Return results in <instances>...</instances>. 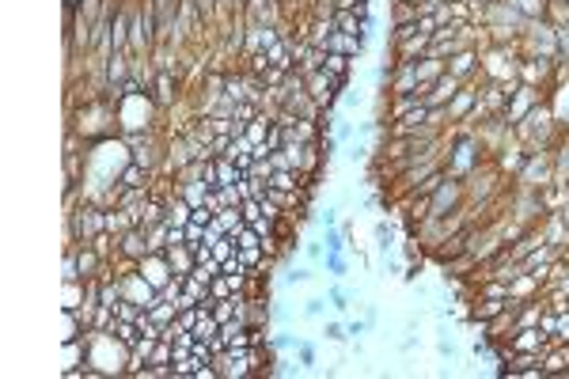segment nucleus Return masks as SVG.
<instances>
[{
    "label": "nucleus",
    "mask_w": 569,
    "mask_h": 379,
    "mask_svg": "<svg viewBox=\"0 0 569 379\" xmlns=\"http://www.w3.org/2000/svg\"><path fill=\"white\" fill-rule=\"evenodd\" d=\"M304 258H308L311 265H323V258H326V243H323V239H308V243H304Z\"/></svg>",
    "instance_id": "nucleus-27"
},
{
    "label": "nucleus",
    "mask_w": 569,
    "mask_h": 379,
    "mask_svg": "<svg viewBox=\"0 0 569 379\" xmlns=\"http://www.w3.org/2000/svg\"><path fill=\"white\" fill-rule=\"evenodd\" d=\"M118 182H122V186H152V182H156V175H152L148 167H140V163L129 160L122 167V175H118Z\"/></svg>",
    "instance_id": "nucleus-16"
},
{
    "label": "nucleus",
    "mask_w": 569,
    "mask_h": 379,
    "mask_svg": "<svg viewBox=\"0 0 569 379\" xmlns=\"http://www.w3.org/2000/svg\"><path fill=\"white\" fill-rule=\"evenodd\" d=\"M126 228H133L129 213H126V209H118V205H111V209H106V231H111V236H122Z\"/></svg>",
    "instance_id": "nucleus-20"
},
{
    "label": "nucleus",
    "mask_w": 569,
    "mask_h": 379,
    "mask_svg": "<svg viewBox=\"0 0 569 379\" xmlns=\"http://www.w3.org/2000/svg\"><path fill=\"white\" fill-rule=\"evenodd\" d=\"M539 103H543V87L516 84V87H512V95H509V103H505V110H501V118H505L509 126H516V121H524V118H528V110L539 106Z\"/></svg>",
    "instance_id": "nucleus-5"
},
{
    "label": "nucleus",
    "mask_w": 569,
    "mask_h": 379,
    "mask_svg": "<svg viewBox=\"0 0 569 379\" xmlns=\"http://www.w3.org/2000/svg\"><path fill=\"white\" fill-rule=\"evenodd\" d=\"M171 262L175 273H194V265H198V258H194V247H186V243H179V247H167L163 251Z\"/></svg>",
    "instance_id": "nucleus-14"
},
{
    "label": "nucleus",
    "mask_w": 569,
    "mask_h": 379,
    "mask_svg": "<svg viewBox=\"0 0 569 379\" xmlns=\"http://www.w3.org/2000/svg\"><path fill=\"white\" fill-rule=\"evenodd\" d=\"M338 213H342L338 205H326L323 216H319V224H323V228H334V224H338Z\"/></svg>",
    "instance_id": "nucleus-43"
},
{
    "label": "nucleus",
    "mask_w": 569,
    "mask_h": 379,
    "mask_svg": "<svg viewBox=\"0 0 569 379\" xmlns=\"http://www.w3.org/2000/svg\"><path fill=\"white\" fill-rule=\"evenodd\" d=\"M281 144H284V126H277V121H273V126H270V133H266V148H270V155L277 152Z\"/></svg>",
    "instance_id": "nucleus-38"
},
{
    "label": "nucleus",
    "mask_w": 569,
    "mask_h": 379,
    "mask_svg": "<svg viewBox=\"0 0 569 379\" xmlns=\"http://www.w3.org/2000/svg\"><path fill=\"white\" fill-rule=\"evenodd\" d=\"M111 322H114V307L99 304L92 311V330H111Z\"/></svg>",
    "instance_id": "nucleus-28"
},
{
    "label": "nucleus",
    "mask_w": 569,
    "mask_h": 379,
    "mask_svg": "<svg viewBox=\"0 0 569 379\" xmlns=\"http://www.w3.org/2000/svg\"><path fill=\"white\" fill-rule=\"evenodd\" d=\"M198 319H201V307L194 304V307H182V311H179V319H175V322H179L182 330H194V326H198Z\"/></svg>",
    "instance_id": "nucleus-33"
},
{
    "label": "nucleus",
    "mask_w": 569,
    "mask_h": 379,
    "mask_svg": "<svg viewBox=\"0 0 569 379\" xmlns=\"http://www.w3.org/2000/svg\"><path fill=\"white\" fill-rule=\"evenodd\" d=\"M266 178H255V175H243V182H239V194H243V197H262V194H266Z\"/></svg>",
    "instance_id": "nucleus-25"
},
{
    "label": "nucleus",
    "mask_w": 569,
    "mask_h": 379,
    "mask_svg": "<svg viewBox=\"0 0 569 379\" xmlns=\"http://www.w3.org/2000/svg\"><path fill=\"white\" fill-rule=\"evenodd\" d=\"M482 80H475V84H463L459 87V92L452 95V103L444 106V114H448V126H459V121H463L470 110L478 106V99H482V87H478Z\"/></svg>",
    "instance_id": "nucleus-7"
},
{
    "label": "nucleus",
    "mask_w": 569,
    "mask_h": 379,
    "mask_svg": "<svg viewBox=\"0 0 569 379\" xmlns=\"http://www.w3.org/2000/svg\"><path fill=\"white\" fill-rule=\"evenodd\" d=\"M512 4H516L528 19H546V4H551V0H512Z\"/></svg>",
    "instance_id": "nucleus-23"
},
{
    "label": "nucleus",
    "mask_w": 569,
    "mask_h": 379,
    "mask_svg": "<svg viewBox=\"0 0 569 379\" xmlns=\"http://www.w3.org/2000/svg\"><path fill=\"white\" fill-rule=\"evenodd\" d=\"M239 213H243V220L250 224V220H258V216H262V202H258V197H243V205H239Z\"/></svg>",
    "instance_id": "nucleus-37"
},
{
    "label": "nucleus",
    "mask_w": 569,
    "mask_h": 379,
    "mask_svg": "<svg viewBox=\"0 0 569 379\" xmlns=\"http://www.w3.org/2000/svg\"><path fill=\"white\" fill-rule=\"evenodd\" d=\"M323 69L331 72V76H338V80H353V69H357V61L353 57H346V53H326V61H323Z\"/></svg>",
    "instance_id": "nucleus-15"
},
{
    "label": "nucleus",
    "mask_w": 569,
    "mask_h": 379,
    "mask_svg": "<svg viewBox=\"0 0 569 379\" xmlns=\"http://www.w3.org/2000/svg\"><path fill=\"white\" fill-rule=\"evenodd\" d=\"M118 277H122L126 300H137V304L145 307V311H148V307L160 300V288H156V285H148V281H145V273H140V270H126V273H118Z\"/></svg>",
    "instance_id": "nucleus-8"
},
{
    "label": "nucleus",
    "mask_w": 569,
    "mask_h": 379,
    "mask_svg": "<svg viewBox=\"0 0 569 379\" xmlns=\"http://www.w3.org/2000/svg\"><path fill=\"white\" fill-rule=\"evenodd\" d=\"M459 87H463V80H459V76H452V72H444L441 80H433L429 95H425V106H448Z\"/></svg>",
    "instance_id": "nucleus-11"
},
{
    "label": "nucleus",
    "mask_w": 569,
    "mask_h": 379,
    "mask_svg": "<svg viewBox=\"0 0 569 379\" xmlns=\"http://www.w3.org/2000/svg\"><path fill=\"white\" fill-rule=\"evenodd\" d=\"M353 133H357V121H349V118L338 114V121H334V137L346 144V141H353Z\"/></svg>",
    "instance_id": "nucleus-34"
},
{
    "label": "nucleus",
    "mask_w": 569,
    "mask_h": 379,
    "mask_svg": "<svg viewBox=\"0 0 569 379\" xmlns=\"http://www.w3.org/2000/svg\"><path fill=\"white\" fill-rule=\"evenodd\" d=\"M429 42H433V38L418 31V35L402 38V42H395V46H387V50H391V57H395L399 65H410V61H421L425 53H429Z\"/></svg>",
    "instance_id": "nucleus-10"
},
{
    "label": "nucleus",
    "mask_w": 569,
    "mask_h": 379,
    "mask_svg": "<svg viewBox=\"0 0 569 379\" xmlns=\"http://www.w3.org/2000/svg\"><path fill=\"white\" fill-rule=\"evenodd\" d=\"M323 311H326V296H311V300H304L300 315H304V319H319Z\"/></svg>",
    "instance_id": "nucleus-31"
},
{
    "label": "nucleus",
    "mask_w": 569,
    "mask_h": 379,
    "mask_svg": "<svg viewBox=\"0 0 569 379\" xmlns=\"http://www.w3.org/2000/svg\"><path fill=\"white\" fill-rule=\"evenodd\" d=\"M292 353H297L300 368H308V372H311L315 364H319V353H315V345H311V341H304V338H300V345H297V349H292Z\"/></svg>",
    "instance_id": "nucleus-24"
},
{
    "label": "nucleus",
    "mask_w": 569,
    "mask_h": 379,
    "mask_svg": "<svg viewBox=\"0 0 569 379\" xmlns=\"http://www.w3.org/2000/svg\"><path fill=\"white\" fill-rule=\"evenodd\" d=\"M372 236H376V247H380V254L395 251V228H391V220H376Z\"/></svg>",
    "instance_id": "nucleus-19"
},
{
    "label": "nucleus",
    "mask_w": 569,
    "mask_h": 379,
    "mask_svg": "<svg viewBox=\"0 0 569 379\" xmlns=\"http://www.w3.org/2000/svg\"><path fill=\"white\" fill-rule=\"evenodd\" d=\"M410 349H418V338H414V334H410V338H402V345H399V353H410Z\"/></svg>",
    "instance_id": "nucleus-45"
},
{
    "label": "nucleus",
    "mask_w": 569,
    "mask_h": 379,
    "mask_svg": "<svg viewBox=\"0 0 569 379\" xmlns=\"http://www.w3.org/2000/svg\"><path fill=\"white\" fill-rule=\"evenodd\" d=\"M402 23H418V8L391 0V27H402Z\"/></svg>",
    "instance_id": "nucleus-21"
},
{
    "label": "nucleus",
    "mask_w": 569,
    "mask_h": 379,
    "mask_svg": "<svg viewBox=\"0 0 569 379\" xmlns=\"http://www.w3.org/2000/svg\"><path fill=\"white\" fill-rule=\"evenodd\" d=\"M376 319H380V307L368 304V307H365V322H368V326H376Z\"/></svg>",
    "instance_id": "nucleus-44"
},
{
    "label": "nucleus",
    "mask_w": 569,
    "mask_h": 379,
    "mask_svg": "<svg viewBox=\"0 0 569 379\" xmlns=\"http://www.w3.org/2000/svg\"><path fill=\"white\" fill-rule=\"evenodd\" d=\"M326 53H346V57L360 61V57H365V42L353 38V35H342V31H334V35L326 38Z\"/></svg>",
    "instance_id": "nucleus-12"
},
{
    "label": "nucleus",
    "mask_w": 569,
    "mask_h": 379,
    "mask_svg": "<svg viewBox=\"0 0 569 379\" xmlns=\"http://www.w3.org/2000/svg\"><path fill=\"white\" fill-rule=\"evenodd\" d=\"M436 356H441V361H455V356H459V345L448 341V338H441V341H436Z\"/></svg>",
    "instance_id": "nucleus-39"
},
{
    "label": "nucleus",
    "mask_w": 569,
    "mask_h": 379,
    "mask_svg": "<svg viewBox=\"0 0 569 379\" xmlns=\"http://www.w3.org/2000/svg\"><path fill=\"white\" fill-rule=\"evenodd\" d=\"M148 95L156 99V106L163 110V114H171L175 103L182 99V69L179 72H156V76H152Z\"/></svg>",
    "instance_id": "nucleus-6"
},
{
    "label": "nucleus",
    "mask_w": 569,
    "mask_h": 379,
    "mask_svg": "<svg viewBox=\"0 0 569 379\" xmlns=\"http://www.w3.org/2000/svg\"><path fill=\"white\" fill-rule=\"evenodd\" d=\"M448 72L459 76L463 84L482 80V50H459L455 57H448Z\"/></svg>",
    "instance_id": "nucleus-9"
},
{
    "label": "nucleus",
    "mask_w": 569,
    "mask_h": 379,
    "mask_svg": "<svg viewBox=\"0 0 569 379\" xmlns=\"http://www.w3.org/2000/svg\"><path fill=\"white\" fill-rule=\"evenodd\" d=\"M228 148H232V133H216V137L209 141V160H221V155H228Z\"/></svg>",
    "instance_id": "nucleus-29"
},
{
    "label": "nucleus",
    "mask_w": 569,
    "mask_h": 379,
    "mask_svg": "<svg viewBox=\"0 0 569 379\" xmlns=\"http://www.w3.org/2000/svg\"><path fill=\"white\" fill-rule=\"evenodd\" d=\"M323 270L331 273L334 281H342V277H349V254H346V251H326Z\"/></svg>",
    "instance_id": "nucleus-18"
},
{
    "label": "nucleus",
    "mask_w": 569,
    "mask_h": 379,
    "mask_svg": "<svg viewBox=\"0 0 569 379\" xmlns=\"http://www.w3.org/2000/svg\"><path fill=\"white\" fill-rule=\"evenodd\" d=\"M114 118H118V133H145V129H156V121L163 118V110L156 106V99L148 92H133L126 99L114 103Z\"/></svg>",
    "instance_id": "nucleus-2"
},
{
    "label": "nucleus",
    "mask_w": 569,
    "mask_h": 379,
    "mask_svg": "<svg viewBox=\"0 0 569 379\" xmlns=\"http://www.w3.org/2000/svg\"><path fill=\"white\" fill-rule=\"evenodd\" d=\"M326 300H331V307H338V311H349V300H357V296H353V288L331 285V288H326Z\"/></svg>",
    "instance_id": "nucleus-22"
},
{
    "label": "nucleus",
    "mask_w": 569,
    "mask_h": 379,
    "mask_svg": "<svg viewBox=\"0 0 569 379\" xmlns=\"http://www.w3.org/2000/svg\"><path fill=\"white\" fill-rule=\"evenodd\" d=\"M368 103V99H365V92H360V87H357V92H353V87H349L346 84V92H342V99H338V106H346V110H360V106H365Z\"/></svg>",
    "instance_id": "nucleus-26"
},
{
    "label": "nucleus",
    "mask_w": 569,
    "mask_h": 379,
    "mask_svg": "<svg viewBox=\"0 0 569 379\" xmlns=\"http://www.w3.org/2000/svg\"><path fill=\"white\" fill-rule=\"evenodd\" d=\"M273 171H277V167H273L270 160H255V167H250V175H255V178H266V182H270Z\"/></svg>",
    "instance_id": "nucleus-41"
},
{
    "label": "nucleus",
    "mask_w": 569,
    "mask_h": 379,
    "mask_svg": "<svg viewBox=\"0 0 569 379\" xmlns=\"http://www.w3.org/2000/svg\"><path fill=\"white\" fill-rule=\"evenodd\" d=\"M368 155H372V148H368V144H349V148H346V160L353 163V167L368 163Z\"/></svg>",
    "instance_id": "nucleus-35"
},
{
    "label": "nucleus",
    "mask_w": 569,
    "mask_h": 379,
    "mask_svg": "<svg viewBox=\"0 0 569 379\" xmlns=\"http://www.w3.org/2000/svg\"><path fill=\"white\" fill-rule=\"evenodd\" d=\"M399 4H414V0H399Z\"/></svg>",
    "instance_id": "nucleus-46"
},
{
    "label": "nucleus",
    "mask_w": 569,
    "mask_h": 379,
    "mask_svg": "<svg viewBox=\"0 0 569 379\" xmlns=\"http://www.w3.org/2000/svg\"><path fill=\"white\" fill-rule=\"evenodd\" d=\"M334 27L342 31V35H353V38H360V42H368V38H372L368 23H365V19H360L357 12H334Z\"/></svg>",
    "instance_id": "nucleus-13"
},
{
    "label": "nucleus",
    "mask_w": 569,
    "mask_h": 379,
    "mask_svg": "<svg viewBox=\"0 0 569 379\" xmlns=\"http://www.w3.org/2000/svg\"><path fill=\"white\" fill-rule=\"evenodd\" d=\"M319 148H323V155H326V160H331V155H334L338 148H342V141H338L334 133H323V137H319Z\"/></svg>",
    "instance_id": "nucleus-40"
},
{
    "label": "nucleus",
    "mask_w": 569,
    "mask_h": 379,
    "mask_svg": "<svg viewBox=\"0 0 569 379\" xmlns=\"http://www.w3.org/2000/svg\"><path fill=\"white\" fill-rule=\"evenodd\" d=\"M179 296H182V273H175L171 281L160 288V300H171V304H179Z\"/></svg>",
    "instance_id": "nucleus-30"
},
{
    "label": "nucleus",
    "mask_w": 569,
    "mask_h": 379,
    "mask_svg": "<svg viewBox=\"0 0 569 379\" xmlns=\"http://www.w3.org/2000/svg\"><path fill=\"white\" fill-rule=\"evenodd\" d=\"M270 322H292V307L284 300H270Z\"/></svg>",
    "instance_id": "nucleus-32"
},
{
    "label": "nucleus",
    "mask_w": 569,
    "mask_h": 379,
    "mask_svg": "<svg viewBox=\"0 0 569 379\" xmlns=\"http://www.w3.org/2000/svg\"><path fill=\"white\" fill-rule=\"evenodd\" d=\"M323 338H326V341H346V338H349L346 322H323Z\"/></svg>",
    "instance_id": "nucleus-36"
},
{
    "label": "nucleus",
    "mask_w": 569,
    "mask_h": 379,
    "mask_svg": "<svg viewBox=\"0 0 569 379\" xmlns=\"http://www.w3.org/2000/svg\"><path fill=\"white\" fill-rule=\"evenodd\" d=\"M342 92H346V80H338V76H331L326 69H319V72L308 76V95H311V103L319 106V110H338V99H342Z\"/></svg>",
    "instance_id": "nucleus-4"
},
{
    "label": "nucleus",
    "mask_w": 569,
    "mask_h": 379,
    "mask_svg": "<svg viewBox=\"0 0 569 379\" xmlns=\"http://www.w3.org/2000/svg\"><path fill=\"white\" fill-rule=\"evenodd\" d=\"M315 277H319V265H292V270L281 277V285L284 288H297V285H311Z\"/></svg>",
    "instance_id": "nucleus-17"
},
{
    "label": "nucleus",
    "mask_w": 569,
    "mask_h": 379,
    "mask_svg": "<svg viewBox=\"0 0 569 379\" xmlns=\"http://www.w3.org/2000/svg\"><path fill=\"white\" fill-rule=\"evenodd\" d=\"M346 330H349V338H360V334H368L372 326H368L365 319H349V322H346Z\"/></svg>",
    "instance_id": "nucleus-42"
},
{
    "label": "nucleus",
    "mask_w": 569,
    "mask_h": 379,
    "mask_svg": "<svg viewBox=\"0 0 569 379\" xmlns=\"http://www.w3.org/2000/svg\"><path fill=\"white\" fill-rule=\"evenodd\" d=\"M84 341H87V361L84 364H92L95 372H99V379L103 375H126L129 345L118 338V334H111V330H87Z\"/></svg>",
    "instance_id": "nucleus-1"
},
{
    "label": "nucleus",
    "mask_w": 569,
    "mask_h": 379,
    "mask_svg": "<svg viewBox=\"0 0 569 379\" xmlns=\"http://www.w3.org/2000/svg\"><path fill=\"white\" fill-rule=\"evenodd\" d=\"M65 228H69V243L87 247L99 231H106V209L99 202H92V197H84L76 209L65 213Z\"/></svg>",
    "instance_id": "nucleus-3"
}]
</instances>
